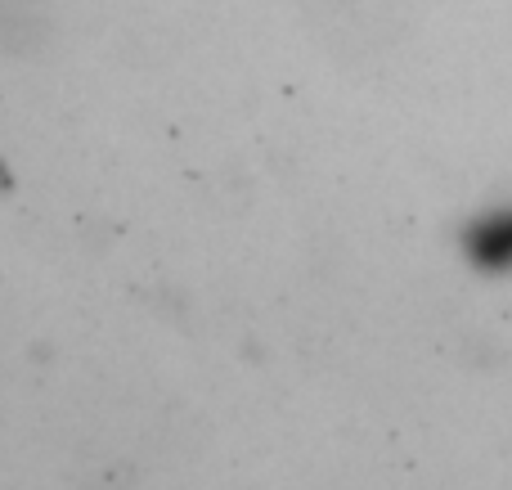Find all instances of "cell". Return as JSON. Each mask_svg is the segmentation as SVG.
<instances>
[{
    "label": "cell",
    "instance_id": "cell-1",
    "mask_svg": "<svg viewBox=\"0 0 512 490\" xmlns=\"http://www.w3.org/2000/svg\"><path fill=\"white\" fill-rule=\"evenodd\" d=\"M481 257L495 261V266H512V212L481 230Z\"/></svg>",
    "mask_w": 512,
    "mask_h": 490
}]
</instances>
